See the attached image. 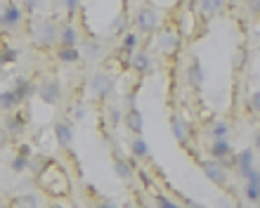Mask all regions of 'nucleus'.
Returning <instances> with one entry per match:
<instances>
[{
	"mask_svg": "<svg viewBox=\"0 0 260 208\" xmlns=\"http://www.w3.org/2000/svg\"><path fill=\"white\" fill-rule=\"evenodd\" d=\"M28 36L34 41L36 48L50 50L59 45V26L52 17H38V19H31L28 24Z\"/></svg>",
	"mask_w": 260,
	"mask_h": 208,
	"instance_id": "f257e3e1",
	"label": "nucleus"
},
{
	"mask_svg": "<svg viewBox=\"0 0 260 208\" xmlns=\"http://www.w3.org/2000/svg\"><path fill=\"white\" fill-rule=\"evenodd\" d=\"M38 185H41L48 194L55 196V199L69 194V178H67V173L62 170V166H57V163H52V161H50L48 168L38 175Z\"/></svg>",
	"mask_w": 260,
	"mask_h": 208,
	"instance_id": "f03ea898",
	"label": "nucleus"
},
{
	"mask_svg": "<svg viewBox=\"0 0 260 208\" xmlns=\"http://www.w3.org/2000/svg\"><path fill=\"white\" fill-rule=\"evenodd\" d=\"M161 14H158V10L154 5H142L140 7V12L135 14V26H137V33H144V36H149V33H156L158 26H161Z\"/></svg>",
	"mask_w": 260,
	"mask_h": 208,
	"instance_id": "7ed1b4c3",
	"label": "nucleus"
},
{
	"mask_svg": "<svg viewBox=\"0 0 260 208\" xmlns=\"http://www.w3.org/2000/svg\"><path fill=\"white\" fill-rule=\"evenodd\" d=\"M88 92L92 99H109L111 92H114V76H109V71H95L90 76L88 83Z\"/></svg>",
	"mask_w": 260,
	"mask_h": 208,
	"instance_id": "20e7f679",
	"label": "nucleus"
},
{
	"mask_svg": "<svg viewBox=\"0 0 260 208\" xmlns=\"http://www.w3.org/2000/svg\"><path fill=\"white\" fill-rule=\"evenodd\" d=\"M38 97L48 104V107H57V104L62 102L64 90H62L59 78L57 76H45L43 78L41 83H38Z\"/></svg>",
	"mask_w": 260,
	"mask_h": 208,
	"instance_id": "39448f33",
	"label": "nucleus"
},
{
	"mask_svg": "<svg viewBox=\"0 0 260 208\" xmlns=\"http://www.w3.org/2000/svg\"><path fill=\"white\" fill-rule=\"evenodd\" d=\"M24 10L21 5L17 3H3L0 5V28H5V31H14V28H19L24 24Z\"/></svg>",
	"mask_w": 260,
	"mask_h": 208,
	"instance_id": "423d86ee",
	"label": "nucleus"
},
{
	"mask_svg": "<svg viewBox=\"0 0 260 208\" xmlns=\"http://www.w3.org/2000/svg\"><path fill=\"white\" fill-rule=\"evenodd\" d=\"M201 170L213 185H218V187H227V182H230V170H227L220 161L215 159H204L201 161Z\"/></svg>",
	"mask_w": 260,
	"mask_h": 208,
	"instance_id": "0eeeda50",
	"label": "nucleus"
},
{
	"mask_svg": "<svg viewBox=\"0 0 260 208\" xmlns=\"http://www.w3.org/2000/svg\"><path fill=\"white\" fill-rule=\"evenodd\" d=\"M78 50H81V57L85 59V62H100L104 57V43L97 38V36H88V38H83L81 45H78Z\"/></svg>",
	"mask_w": 260,
	"mask_h": 208,
	"instance_id": "6e6552de",
	"label": "nucleus"
},
{
	"mask_svg": "<svg viewBox=\"0 0 260 208\" xmlns=\"http://www.w3.org/2000/svg\"><path fill=\"white\" fill-rule=\"evenodd\" d=\"M185 78H187V85L194 88V90H201V88H204V83H206V66L201 64L199 57H192V59H189V64H187V69H185Z\"/></svg>",
	"mask_w": 260,
	"mask_h": 208,
	"instance_id": "1a4fd4ad",
	"label": "nucleus"
},
{
	"mask_svg": "<svg viewBox=\"0 0 260 208\" xmlns=\"http://www.w3.org/2000/svg\"><path fill=\"white\" fill-rule=\"evenodd\" d=\"M128 66L137 76H149V74H154V57L149 55V50H137L128 59Z\"/></svg>",
	"mask_w": 260,
	"mask_h": 208,
	"instance_id": "9d476101",
	"label": "nucleus"
},
{
	"mask_svg": "<svg viewBox=\"0 0 260 208\" xmlns=\"http://www.w3.org/2000/svg\"><path fill=\"white\" fill-rule=\"evenodd\" d=\"M180 48V33L175 28H164V31H158L156 36V50L158 52H164V55H173V52H178Z\"/></svg>",
	"mask_w": 260,
	"mask_h": 208,
	"instance_id": "9b49d317",
	"label": "nucleus"
},
{
	"mask_svg": "<svg viewBox=\"0 0 260 208\" xmlns=\"http://www.w3.org/2000/svg\"><path fill=\"white\" fill-rule=\"evenodd\" d=\"M171 132H173V137H175V142H178L180 147H189V142H192L189 123H187L180 114H173L171 116Z\"/></svg>",
	"mask_w": 260,
	"mask_h": 208,
	"instance_id": "f8f14e48",
	"label": "nucleus"
},
{
	"mask_svg": "<svg viewBox=\"0 0 260 208\" xmlns=\"http://www.w3.org/2000/svg\"><path fill=\"white\" fill-rule=\"evenodd\" d=\"M26 125H28V116L24 111H14V114H7L5 118V130L12 137H21L24 132H26Z\"/></svg>",
	"mask_w": 260,
	"mask_h": 208,
	"instance_id": "ddd939ff",
	"label": "nucleus"
},
{
	"mask_svg": "<svg viewBox=\"0 0 260 208\" xmlns=\"http://www.w3.org/2000/svg\"><path fill=\"white\" fill-rule=\"evenodd\" d=\"M81 45V28L74 21H64L59 26V48H78Z\"/></svg>",
	"mask_w": 260,
	"mask_h": 208,
	"instance_id": "4468645a",
	"label": "nucleus"
},
{
	"mask_svg": "<svg viewBox=\"0 0 260 208\" xmlns=\"http://www.w3.org/2000/svg\"><path fill=\"white\" fill-rule=\"evenodd\" d=\"M52 132H55L57 145L62 147V149H69V147L74 145L76 132H74V125L69 123V121H55V125H52Z\"/></svg>",
	"mask_w": 260,
	"mask_h": 208,
	"instance_id": "2eb2a0df",
	"label": "nucleus"
},
{
	"mask_svg": "<svg viewBox=\"0 0 260 208\" xmlns=\"http://www.w3.org/2000/svg\"><path fill=\"white\" fill-rule=\"evenodd\" d=\"M114 173H116L118 180L130 182L133 178H135V163L130 161V156L116 154V156H114Z\"/></svg>",
	"mask_w": 260,
	"mask_h": 208,
	"instance_id": "dca6fc26",
	"label": "nucleus"
},
{
	"mask_svg": "<svg viewBox=\"0 0 260 208\" xmlns=\"http://www.w3.org/2000/svg\"><path fill=\"white\" fill-rule=\"evenodd\" d=\"M123 125H125V130L133 132L135 137H140L144 132V116H142V111L137 109H125L123 114Z\"/></svg>",
	"mask_w": 260,
	"mask_h": 208,
	"instance_id": "f3484780",
	"label": "nucleus"
},
{
	"mask_svg": "<svg viewBox=\"0 0 260 208\" xmlns=\"http://www.w3.org/2000/svg\"><path fill=\"white\" fill-rule=\"evenodd\" d=\"M12 90L19 95L21 102H26L28 97H34L36 92H38V85H36L31 78H26V76H17V78H14V88H12Z\"/></svg>",
	"mask_w": 260,
	"mask_h": 208,
	"instance_id": "a211bd4d",
	"label": "nucleus"
},
{
	"mask_svg": "<svg viewBox=\"0 0 260 208\" xmlns=\"http://www.w3.org/2000/svg\"><path fill=\"white\" fill-rule=\"evenodd\" d=\"M255 168V152L253 149H241L237 152V173L244 178L246 173H251Z\"/></svg>",
	"mask_w": 260,
	"mask_h": 208,
	"instance_id": "6ab92c4d",
	"label": "nucleus"
},
{
	"mask_svg": "<svg viewBox=\"0 0 260 208\" xmlns=\"http://www.w3.org/2000/svg\"><path fill=\"white\" fill-rule=\"evenodd\" d=\"M130 156L133 159H137V161H144V159H149L151 156V147H149V142L140 135V137H133L130 140Z\"/></svg>",
	"mask_w": 260,
	"mask_h": 208,
	"instance_id": "aec40b11",
	"label": "nucleus"
},
{
	"mask_svg": "<svg viewBox=\"0 0 260 208\" xmlns=\"http://www.w3.org/2000/svg\"><path fill=\"white\" fill-rule=\"evenodd\" d=\"M21 107V99L14 90H3L0 92V111H7V114H14V111Z\"/></svg>",
	"mask_w": 260,
	"mask_h": 208,
	"instance_id": "412c9836",
	"label": "nucleus"
},
{
	"mask_svg": "<svg viewBox=\"0 0 260 208\" xmlns=\"http://www.w3.org/2000/svg\"><path fill=\"white\" fill-rule=\"evenodd\" d=\"M140 48V33L137 31H125V36L121 38V52H125L130 59V55H135Z\"/></svg>",
	"mask_w": 260,
	"mask_h": 208,
	"instance_id": "4be33fe9",
	"label": "nucleus"
},
{
	"mask_svg": "<svg viewBox=\"0 0 260 208\" xmlns=\"http://www.w3.org/2000/svg\"><path fill=\"white\" fill-rule=\"evenodd\" d=\"M230 130H232V125H230V121H225V118H218V121H213V123L208 125V135H211L213 140H227Z\"/></svg>",
	"mask_w": 260,
	"mask_h": 208,
	"instance_id": "5701e85b",
	"label": "nucleus"
},
{
	"mask_svg": "<svg viewBox=\"0 0 260 208\" xmlns=\"http://www.w3.org/2000/svg\"><path fill=\"white\" fill-rule=\"evenodd\" d=\"M55 59L62 64H78L83 57H81V50L78 48H57Z\"/></svg>",
	"mask_w": 260,
	"mask_h": 208,
	"instance_id": "b1692460",
	"label": "nucleus"
},
{
	"mask_svg": "<svg viewBox=\"0 0 260 208\" xmlns=\"http://www.w3.org/2000/svg\"><path fill=\"white\" fill-rule=\"evenodd\" d=\"M14 208H43V199L36 194V192H28V194L17 196Z\"/></svg>",
	"mask_w": 260,
	"mask_h": 208,
	"instance_id": "393cba45",
	"label": "nucleus"
},
{
	"mask_svg": "<svg viewBox=\"0 0 260 208\" xmlns=\"http://www.w3.org/2000/svg\"><path fill=\"white\" fill-rule=\"evenodd\" d=\"M123 114L125 111L121 109V104H116V102L107 107V121H109L111 128H118V125L123 123Z\"/></svg>",
	"mask_w": 260,
	"mask_h": 208,
	"instance_id": "a878e982",
	"label": "nucleus"
},
{
	"mask_svg": "<svg viewBox=\"0 0 260 208\" xmlns=\"http://www.w3.org/2000/svg\"><path fill=\"white\" fill-rule=\"evenodd\" d=\"M222 7H225V3H220V0H204V3H199V10H201L204 17H211V14L220 12Z\"/></svg>",
	"mask_w": 260,
	"mask_h": 208,
	"instance_id": "bb28decb",
	"label": "nucleus"
},
{
	"mask_svg": "<svg viewBox=\"0 0 260 208\" xmlns=\"http://www.w3.org/2000/svg\"><path fill=\"white\" fill-rule=\"evenodd\" d=\"M28 166H31V159H24V156H14L12 163H10V168H12V173H24V170H28Z\"/></svg>",
	"mask_w": 260,
	"mask_h": 208,
	"instance_id": "cd10ccee",
	"label": "nucleus"
},
{
	"mask_svg": "<svg viewBox=\"0 0 260 208\" xmlns=\"http://www.w3.org/2000/svg\"><path fill=\"white\" fill-rule=\"evenodd\" d=\"M57 7L67 10V17H69V21H71V19H74V14L78 12V10H83V3H76V0H67V3H57Z\"/></svg>",
	"mask_w": 260,
	"mask_h": 208,
	"instance_id": "c85d7f7f",
	"label": "nucleus"
},
{
	"mask_svg": "<svg viewBox=\"0 0 260 208\" xmlns=\"http://www.w3.org/2000/svg\"><path fill=\"white\" fill-rule=\"evenodd\" d=\"M244 196H246V201L258 203L260 201V185H248L246 182V187H244Z\"/></svg>",
	"mask_w": 260,
	"mask_h": 208,
	"instance_id": "c756f323",
	"label": "nucleus"
},
{
	"mask_svg": "<svg viewBox=\"0 0 260 208\" xmlns=\"http://www.w3.org/2000/svg\"><path fill=\"white\" fill-rule=\"evenodd\" d=\"M154 203H156L158 208H182L175 199H171V196H166V194H156L154 196Z\"/></svg>",
	"mask_w": 260,
	"mask_h": 208,
	"instance_id": "7c9ffc66",
	"label": "nucleus"
},
{
	"mask_svg": "<svg viewBox=\"0 0 260 208\" xmlns=\"http://www.w3.org/2000/svg\"><path fill=\"white\" fill-rule=\"evenodd\" d=\"M17 57H19V50H14V48H3L0 50V64L17 62Z\"/></svg>",
	"mask_w": 260,
	"mask_h": 208,
	"instance_id": "2f4dec72",
	"label": "nucleus"
},
{
	"mask_svg": "<svg viewBox=\"0 0 260 208\" xmlns=\"http://www.w3.org/2000/svg\"><path fill=\"white\" fill-rule=\"evenodd\" d=\"M85 116H88V109H85L83 104H76V107H71V118H74L76 123H78V121H85Z\"/></svg>",
	"mask_w": 260,
	"mask_h": 208,
	"instance_id": "473e14b6",
	"label": "nucleus"
},
{
	"mask_svg": "<svg viewBox=\"0 0 260 208\" xmlns=\"http://www.w3.org/2000/svg\"><path fill=\"white\" fill-rule=\"evenodd\" d=\"M45 7H50V3H21L24 12H38V10H45Z\"/></svg>",
	"mask_w": 260,
	"mask_h": 208,
	"instance_id": "72a5a7b5",
	"label": "nucleus"
},
{
	"mask_svg": "<svg viewBox=\"0 0 260 208\" xmlns=\"http://www.w3.org/2000/svg\"><path fill=\"white\" fill-rule=\"evenodd\" d=\"M248 107H251V111H255V114L260 116V90L251 92V97H248Z\"/></svg>",
	"mask_w": 260,
	"mask_h": 208,
	"instance_id": "f704fd0d",
	"label": "nucleus"
},
{
	"mask_svg": "<svg viewBox=\"0 0 260 208\" xmlns=\"http://www.w3.org/2000/svg\"><path fill=\"white\" fill-rule=\"evenodd\" d=\"M244 180L248 182V185H260V168H253L251 173L244 175Z\"/></svg>",
	"mask_w": 260,
	"mask_h": 208,
	"instance_id": "c9c22d12",
	"label": "nucleus"
},
{
	"mask_svg": "<svg viewBox=\"0 0 260 208\" xmlns=\"http://www.w3.org/2000/svg\"><path fill=\"white\" fill-rule=\"evenodd\" d=\"M92 208H121L116 201H111V199H102V201H97Z\"/></svg>",
	"mask_w": 260,
	"mask_h": 208,
	"instance_id": "e433bc0d",
	"label": "nucleus"
},
{
	"mask_svg": "<svg viewBox=\"0 0 260 208\" xmlns=\"http://www.w3.org/2000/svg\"><path fill=\"white\" fill-rule=\"evenodd\" d=\"M215 208H237V206H234V201L230 199V196H222V199H218Z\"/></svg>",
	"mask_w": 260,
	"mask_h": 208,
	"instance_id": "4c0bfd02",
	"label": "nucleus"
},
{
	"mask_svg": "<svg viewBox=\"0 0 260 208\" xmlns=\"http://www.w3.org/2000/svg\"><path fill=\"white\" fill-rule=\"evenodd\" d=\"M17 154H19V156H24V159H31V156H34V149H31L28 145H21Z\"/></svg>",
	"mask_w": 260,
	"mask_h": 208,
	"instance_id": "58836bf2",
	"label": "nucleus"
},
{
	"mask_svg": "<svg viewBox=\"0 0 260 208\" xmlns=\"http://www.w3.org/2000/svg\"><path fill=\"white\" fill-rule=\"evenodd\" d=\"M248 12H251V17H258L260 19V3H248Z\"/></svg>",
	"mask_w": 260,
	"mask_h": 208,
	"instance_id": "ea45409f",
	"label": "nucleus"
},
{
	"mask_svg": "<svg viewBox=\"0 0 260 208\" xmlns=\"http://www.w3.org/2000/svg\"><path fill=\"white\" fill-rule=\"evenodd\" d=\"M182 208H208V206H206V203H201V201H192V199H187Z\"/></svg>",
	"mask_w": 260,
	"mask_h": 208,
	"instance_id": "a19ab883",
	"label": "nucleus"
},
{
	"mask_svg": "<svg viewBox=\"0 0 260 208\" xmlns=\"http://www.w3.org/2000/svg\"><path fill=\"white\" fill-rule=\"evenodd\" d=\"M7 142H10V135H7L5 128H0V149H3V147H5Z\"/></svg>",
	"mask_w": 260,
	"mask_h": 208,
	"instance_id": "79ce46f5",
	"label": "nucleus"
},
{
	"mask_svg": "<svg viewBox=\"0 0 260 208\" xmlns=\"http://www.w3.org/2000/svg\"><path fill=\"white\" fill-rule=\"evenodd\" d=\"M253 145H255V149H260V128L253 132Z\"/></svg>",
	"mask_w": 260,
	"mask_h": 208,
	"instance_id": "37998d69",
	"label": "nucleus"
},
{
	"mask_svg": "<svg viewBox=\"0 0 260 208\" xmlns=\"http://www.w3.org/2000/svg\"><path fill=\"white\" fill-rule=\"evenodd\" d=\"M123 208H142V206H140V203H125Z\"/></svg>",
	"mask_w": 260,
	"mask_h": 208,
	"instance_id": "c03bdc74",
	"label": "nucleus"
},
{
	"mask_svg": "<svg viewBox=\"0 0 260 208\" xmlns=\"http://www.w3.org/2000/svg\"><path fill=\"white\" fill-rule=\"evenodd\" d=\"M50 208H64V206H62V203H57V201H52V203H50Z\"/></svg>",
	"mask_w": 260,
	"mask_h": 208,
	"instance_id": "a18cd8bd",
	"label": "nucleus"
},
{
	"mask_svg": "<svg viewBox=\"0 0 260 208\" xmlns=\"http://www.w3.org/2000/svg\"><path fill=\"white\" fill-rule=\"evenodd\" d=\"M258 208H260V201H258Z\"/></svg>",
	"mask_w": 260,
	"mask_h": 208,
	"instance_id": "49530a36",
	"label": "nucleus"
}]
</instances>
